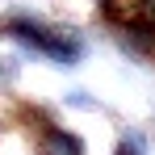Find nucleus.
I'll list each match as a JSON object with an SVG mask.
<instances>
[{
    "label": "nucleus",
    "mask_w": 155,
    "mask_h": 155,
    "mask_svg": "<svg viewBox=\"0 0 155 155\" xmlns=\"http://www.w3.org/2000/svg\"><path fill=\"white\" fill-rule=\"evenodd\" d=\"M29 143H34V155H88L84 151V138H80L76 130H67L63 122H51L42 134H34Z\"/></svg>",
    "instance_id": "1"
}]
</instances>
